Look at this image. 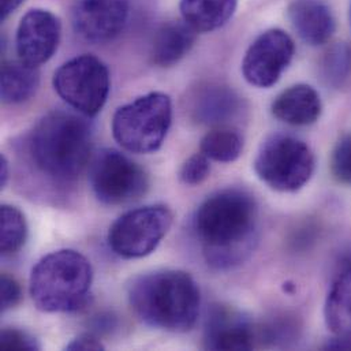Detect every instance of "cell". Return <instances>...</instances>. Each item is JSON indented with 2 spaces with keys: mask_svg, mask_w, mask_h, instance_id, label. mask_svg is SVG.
<instances>
[{
  "mask_svg": "<svg viewBox=\"0 0 351 351\" xmlns=\"http://www.w3.org/2000/svg\"><path fill=\"white\" fill-rule=\"evenodd\" d=\"M194 231L206 263L230 269L245 261L254 249L257 205L246 191L227 189L208 197L194 216Z\"/></svg>",
  "mask_w": 351,
  "mask_h": 351,
  "instance_id": "6da1fadb",
  "label": "cell"
},
{
  "mask_svg": "<svg viewBox=\"0 0 351 351\" xmlns=\"http://www.w3.org/2000/svg\"><path fill=\"white\" fill-rule=\"evenodd\" d=\"M128 297L138 319L156 330L187 332L199 316V289L183 271L163 269L141 275L129 286Z\"/></svg>",
  "mask_w": 351,
  "mask_h": 351,
  "instance_id": "7a4b0ae2",
  "label": "cell"
},
{
  "mask_svg": "<svg viewBox=\"0 0 351 351\" xmlns=\"http://www.w3.org/2000/svg\"><path fill=\"white\" fill-rule=\"evenodd\" d=\"M93 133L81 117L66 111L45 115L33 129L29 151L37 170L58 182H71L92 160Z\"/></svg>",
  "mask_w": 351,
  "mask_h": 351,
  "instance_id": "3957f363",
  "label": "cell"
},
{
  "mask_svg": "<svg viewBox=\"0 0 351 351\" xmlns=\"http://www.w3.org/2000/svg\"><path fill=\"white\" fill-rule=\"evenodd\" d=\"M93 269L75 250H58L43 257L30 275V295L47 313L77 312L90 301Z\"/></svg>",
  "mask_w": 351,
  "mask_h": 351,
  "instance_id": "277c9868",
  "label": "cell"
},
{
  "mask_svg": "<svg viewBox=\"0 0 351 351\" xmlns=\"http://www.w3.org/2000/svg\"><path fill=\"white\" fill-rule=\"evenodd\" d=\"M171 121L170 96L152 92L117 110L112 118V134L115 141L132 154H152L163 145Z\"/></svg>",
  "mask_w": 351,
  "mask_h": 351,
  "instance_id": "5b68a950",
  "label": "cell"
},
{
  "mask_svg": "<svg viewBox=\"0 0 351 351\" xmlns=\"http://www.w3.org/2000/svg\"><path fill=\"white\" fill-rule=\"evenodd\" d=\"M254 171L271 189L293 193L302 189L313 176L315 156L304 141L293 136L275 134L261 144Z\"/></svg>",
  "mask_w": 351,
  "mask_h": 351,
  "instance_id": "8992f818",
  "label": "cell"
},
{
  "mask_svg": "<svg viewBox=\"0 0 351 351\" xmlns=\"http://www.w3.org/2000/svg\"><path fill=\"white\" fill-rule=\"evenodd\" d=\"M55 92L85 117L97 115L110 93V71L93 55H80L63 63L53 74Z\"/></svg>",
  "mask_w": 351,
  "mask_h": 351,
  "instance_id": "52a82bcc",
  "label": "cell"
},
{
  "mask_svg": "<svg viewBox=\"0 0 351 351\" xmlns=\"http://www.w3.org/2000/svg\"><path fill=\"white\" fill-rule=\"evenodd\" d=\"M173 224L166 205H147L122 215L110 228L108 243L123 258H141L156 250Z\"/></svg>",
  "mask_w": 351,
  "mask_h": 351,
  "instance_id": "ba28073f",
  "label": "cell"
},
{
  "mask_svg": "<svg viewBox=\"0 0 351 351\" xmlns=\"http://www.w3.org/2000/svg\"><path fill=\"white\" fill-rule=\"evenodd\" d=\"M89 182L95 195L107 205L133 202L149 187L147 173L115 149H103L92 158Z\"/></svg>",
  "mask_w": 351,
  "mask_h": 351,
  "instance_id": "9c48e42d",
  "label": "cell"
},
{
  "mask_svg": "<svg viewBox=\"0 0 351 351\" xmlns=\"http://www.w3.org/2000/svg\"><path fill=\"white\" fill-rule=\"evenodd\" d=\"M294 52V41L286 32L280 29L267 30L246 51L242 74L253 86L271 88L290 66Z\"/></svg>",
  "mask_w": 351,
  "mask_h": 351,
  "instance_id": "30bf717a",
  "label": "cell"
},
{
  "mask_svg": "<svg viewBox=\"0 0 351 351\" xmlns=\"http://www.w3.org/2000/svg\"><path fill=\"white\" fill-rule=\"evenodd\" d=\"M60 21L48 10L27 11L16 29L15 47L19 60L38 67L47 63L58 49L60 41Z\"/></svg>",
  "mask_w": 351,
  "mask_h": 351,
  "instance_id": "8fae6325",
  "label": "cell"
},
{
  "mask_svg": "<svg viewBox=\"0 0 351 351\" xmlns=\"http://www.w3.org/2000/svg\"><path fill=\"white\" fill-rule=\"evenodd\" d=\"M129 19V0H77L73 26L77 34L90 43H107L125 29Z\"/></svg>",
  "mask_w": 351,
  "mask_h": 351,
  "instance_id": "7c38bea8",
  "label": "cell"
},
{
  "mask_svg": "<svg viewBox=\"0 0 351 351\" xmlns=\"http://www.w3.org/2000/svg\"><path fill=\"white\" fill-rule=\"evenodd\" d=\"M208 350H250L254 346V330L241 312L217 305L210 309L204 332Z\"/></svg>",
  "mask_w": 351,
  "mask_h": 351,
  "instance_id": "4fadbf2b",
  "label": "cell"
},
{
  "mask_svg": "<svg viewBox=\"0 0 351 351\" xmlns=\"http://www.w3.org/2000/svg\"><path fill=\"white\" fill-rule=\"evenodd\" d=\"M289 18L298 36L309 45H323L335 33V18L322 0H294Z\"/></svg>",
  "mask_w": 351,
  "mask_h": 351,
  "instance_id": "5bb4252c",
  "label": "cell"
},
{
  "mask_svg": "<svg viewBox=\"0 0 351 351\" xmlns=\"http://www.w3.org/2000/svg\"><path fill=\"white\" fill-rule=\"evenodd\" d=\"M322 99L315 88L305 84L294 85L282 92L272 103V114L293 126H308L322 115Z\"/></svg>",
  "mask_w": 351,
  "mask_h": 351,
  "instance_id": "9a60e30c",
  "label": "cell"
},
{
  "mask_svg": "<svg viewBox=\"0 0 351 351\" xmlns=\"http://www.w3.org/2000/svg\"><path fill=\"white\" fill-rule=\"evenodd\" d=\"M328 328L335 335H351V254L339 265L324 308Z\"/></svg>",
  "mask_w": 351,
  "mask_h": 351,
  "instance_id": "2e32d148",
  "label": "cell"
},
{
  "mask_svg": "<svg viewBox=\"0 0 351 351\" xmlns=\"http://www.w3.org/2000/svg\"><path fill=\"white\" fill-rule=\"evenodd\" d=\"M197 32L184 21L165 23L156 33L152 45V60L160 67H170L187 55L195 41Z\"/></svg>",
  "mask_w": 351,
  "mask_h": 351,
  "instance_id": "e0dca14e",
  "label": "cell"
},
{
  "mask_svg": "<svg viewBox=\"0 0 351 351\" xmlns=\"http://www.w3.org/2000/svg\"><path fill=\"white\" fill-rule=\"evenodd\" d=\"M239 97L227 86L208 85L194 97V118L204 125L220 126L235 115L239 107Z\"/></svg>",
  "mask_w": 351,
  "mask_h": 351,
  "instance_id": "ac0fdd59",
  "label": "cell"
},
{
  "mask_svg": "<svg viewBox=\"0 0 351 351\" xmlns=\"http://www.w3.org/2000/svg\"><path fill=\"white\" fill-rule=\"evenodd\" d=\"M238 0H180L183 21L197 33L213 32L226 25L237 10Z\"/></svg>",
  "mask_w": 351,
  "mask_h": 351,
  "instance_id": "d6986e66",
  "label": "cell"
},
{
  "mask_svg": "<svg viewBox=\"0 0 351 351\" xmlns=\"http://www.w3.org/2000/svg\"><path fill=\"white\" fill-rule=\"evenodd\" d=\"M40 84L38 69L22 60L4 62L1 66V100L5 104H21L32 99Z\"/></svg>",
  "mask_w": 351,
  "mask_h": 351,
  "instance_id": "ffe728a7",
  "label": "cell"
},
{
  "mask_svg": "<svg viewBox=\"0 0 351 351\" xmlns=\"http://www.w3.org/2000/svg\"><path fill=\"white\" fill-rule=\"evenodd\" d=\"M243 149L242 136L230 128L217 126L201 140V154L220 163L235 162Z\"/></svg>",
  "mask_w": 351,
  "mask_h": 351,
  "instance_id": "44dd1931",
  "label": "cell"
},
{
  "mask_svg": "<svg viewBox=\"0 0 351 351\" xmlns=\"http://www.w3.org/2000/svg\"><path fill=\"white\" fill-rule=\"evenodd\" d=\"M0 247L1 253H16L25 243L27 237V226L23 213L11 205H3L0 208Z\"/></svg>",
  "mask_w": 351,
  "mask_h": 351,
  "instance_id": "7402d4cb",
  "label": "cell"
},
{
  "mask_svg": "<svg viewBox=\"0 0 351 351\" xmlns=\"http://www.w3.org/2000/svg\"><path fill=\"white\" fill-rule=\"evenodd\" d=\"M324 71L328 81L341 85L351 73V47L346 43L332 47L324 60Z\"/></svg>",
  "mask_w": 351,
  "mask_h": 351,
  "instance_id": "603a6c76",
  "label": "cell"
},
{
  "mask_svg": "<svg viewBox=\"0 0 351 351\" xmlns=\"http://www.w3.org/2000/svg\"><path fill=\"white\" fill-rule=\"evenodd\" d=\"M209 173H210L209 159L204 154H197L189 158L183 163L179 171V179L184 184L197 186L209 176Z\"/></svg>",
  "mask_w": 351,
  "mask_h": 351,
  "instance_id": "cb8c5ba5",
  "label": "cell"
},
{
  "mask_svg": "<svg viewBox=\"0 0 351 351\" xmlns=\"http://www.w3.org/2000/svg\"><path fill=\"white\" fill-rule=\"evenodd\" d=\"M331 169L339 182L351 184V134L337 145L331 159Z\"/></svg>",
  "mask_w": 351,
  "mask_h": 351,
  "instance_id": "d4e9b609",
  "label": "cell"
},
{
  "mask_svg": "<svg viewBox=\"0 0 351 351\" xmlns=\"http://www.w3.org/2000/svg\"><path fill=\"white\" fill-rule=\"evenodd\" d=\"M1 349L4 350H38L40 345L34 337L30 334L15 330V328H4L1 331Z\"/></svg>",
  "mask_w": 351,
  "mask_h": 351,
  "instance_id": "484cf974",
  "label": "cell"
},
{
  "mask_svg": "<svg viewBox=\"0 0 351 351\" xmlns=\"http://www.w3.org/2000/svg\"><path fill=\"white\" fill-rule=\"evenodd\" d=\"M0 290H1V312L12 309L19 304L22 298V291H21V286L14 278L8 276L7 274H3Z\"/></svg>",
  "mask_w": 351,
  "mask_h": 351,
  "instance_id": "4316f807",
  "label": "cell"
},
{
  "mask_svg": "<svg viewBox=\"0 0 351 351\" xmlns=\"http://www.w3.org/2000/svg\"><path fill=\"white\" fill-rule=\"evenodd\" d=\"M66 350L70 351H86V350H104V345L93 335L90 334H84L73 339L67 346Z\"/></svg>",
  "mask_w": 351,
  "mask_h": 351,
  "instance_id": "83f0119b",
  "label": "cell"
},
{
  "mask_svg": "<svg viewBox=\"0 0 351 351\" xmlns=\"http://www.w3.org/2000/svg\"><path fill=\"white\" fill-rule=\"evenodd\" d=\"M328 350H351V335H337L326 345Z\"/></svg>",
  "mask_w": 351,
  "mask_h": 351,
  "instance_id": "f1b7e54d",
  "label": "cell"
},
{
  "mask_svg": "<svg viewBox=\"0 0 351 351\" xmlns=\"http://www.w3.org/2000/svg\"><path fill=\"white\" fill-rule=\"evenodd\" d=\"M23 1L25 0H1V19L8 18Z\"/></svg>",
  "mask_w": 351,
  "mask_h": 351,
  "instance_id": "f546056e",
  "label": "cell"
},
{
  "mask_svg": "<svg viewBox=\"0 0 351 351\" xmlns=\"http://www.w3.org/2000/svg\"><path fill=\"white\" fill-rule=\"evenodd\" d=\"M8 174H10V171H8V162H7V159L4 156H1L0 158V184H1V187L5 186V183L8 180Z\"/></svg>",
  "mask_w": 351,
  "mask_h": 351,
  "instance_id": "4dcf8cb0",
  "label": "cell"
},
{
  "mask_svg": "<svg viewBox=\"0 0 351 351\" xmlns=\"http://www.w3.org/2000/svg\"><path fill=\"white\" fill-rule=\"evenodd\" d=\"M350 26H351V4H350Z\"/></svg>",
  "mask_w": 351,
  "mask_h": 351,
  "instance_id": "1f68e13d",
  "label": "cell"
}]
</instances>
